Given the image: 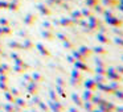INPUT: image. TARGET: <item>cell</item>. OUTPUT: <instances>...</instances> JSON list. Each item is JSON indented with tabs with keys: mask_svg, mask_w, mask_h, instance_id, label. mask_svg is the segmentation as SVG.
Here are the masks:
<instances>
[{
	"mask_svg": "<svg viewBox=\"0 0 123 112\" xmlns=\"http://www.w3.org/2000/svg\"><path fill=\"white\" fill-rule=\"evenodd\" d=\"M83 80H85V77H83L82 71H80L78 69H73L72 70V78H70V84L73 87H77L80 88L81 86L83 84Z\"/></svg>",
	"mask_w": 123,
	"mask_h": 112,
	"instance_id": "1",
	"label": "cell"
},
{
	"mask_svg": "<svg viewBox=\"0 0 123 112\" xmlns=\"http://www.w3.org/2000/svg\"><path fill=\"white\" fill-rule=\"evenodd\" d=\"M115 104L111 101H107L106 99H102L98 104H97V108H99L102 112H115Z\"/></svg>",
	"mask_w": 123,
	"mask_h": 112,
	"instance_id": "2",
	"label": "cell"
},
{
	"mask_svg": "<svg viewBox=\"0 0 123 112\" xmlns=\"http://www.w3.org/2000/svg\"><path fill=\"white\" fill-rule=\"evenodd\" d=\"M107 79L109 80H118V82H120V79H122L123 75H120L119 73L115 70L114 66H107V74H106Z\"/></svg>",
	"mask_w": 123,
	"mask_h": 112,
	"instance_id": "3",
	"label": "cell"
},
{
	"mask_svg": "<svg viewBox=\"0 0 123 112\" xmlns=\"http://www.w3.org/2000/svg\"><path fill=\"white\" fill-rule=\"evenodd\" d=\"M48 106H49V108H50L52 112H65L66 111V107H65L61 101H52L50 99H49Z\"/></svg>",
	"mask_w": 123,
	"mask_h": 112,
	"instance_id": "4",
	"label": "cell"
},
{
	"mask_svg": "<svg viewBox=\"0 0 123 112\" xmlns=\"http://www.w3.org/2000/svg\"><path fill=\"white\" fill-rule=\"evenodd\" d=\"M25 91H27L29 95H37L40 92V84L36 82H28V84L25 86Z\"/></svg>",
	"mask_w": 123,
	"mask_h": 112,
	"instance_id": "5",
	"label": "cell"
},
{
	"mask_svg": "<svg viewBox=\"0 0 123 112\" xmlns=\"http://www.w3.org/2000/svg\"><path fill=\"white\" fill-rule=\"evenodd\" d=\"M73 65H74V67H75V69H78L80 71H82V73H89V74H94V70L91 69L90 66H87V63H86V62H80V61H75Z\"/></svg>",
	"mask_w": 123,
	"mask_h": 112,
	"instance_id": "6",
	"label": "cell"
},
{
	"mask_svg": "<svg viewBox=\"0 0 123 112\" xmlns=\"http://www.w3.org/2000/svg\"><path fill=\"white\" fill-rule=\"evenodd\" d=\"M36 49H37V50H38V53H40L43 57H45V58H50V57H52L50 50H49V49L46 48L45 45H44V44H41V42L36 44Z\"/></svg>",
	"mask_w": 123,
	"mask_h": 112,
	"instance_id": "7",
	"label": "cell"
},
{
	"mask_svg": "<svg viewBox=\"0 0 123 112\" xmlns=\"http://www.w3.org/2000/svg\"><path fill=\"white\" fill-rule=\"evenodd\" d=\"M35 48V42L32 41V38L28 37V38H24V42H21V50H32Z\"/></svg>",
	"mask_w": 123,
	"mask_h": 112,
	"instance_id": "8",
	"label": "cell"
},
{
	"mask_svg": "<svg viewBox=\"0 0 123 112\" xmlns=\"http://www.w3.org/2000/svg\"><path fill=\"white\" fill-rule=\"evenodd\" d=\"M82 86L86 88V90H90V91H93V92H97V83L94 82V79H85Z\"/></svg>",
	"mask_w": 123,
	"mask_h": 112,
	"instance_id": "9",
	"label": "cell"
},
{
	"mask_svg": "<svg viewBox=\"0 0 123 112\" xmlns=\"http://www.w3.org/2000/svg\"><path fill=\"white\" fill-rule=\"evenodd\" d=\"M97 40H98L101 44H103V45H111L112 44V41L109 38V36L105 34V33H99L98 32V34H97Z\"/></svg>",
	"mask_w": 123,
	"mask_h": 112,
	"instance_id": "10",
	"label": "cell"
},
{
	"mask_svg": "<svg viewBox=\"0 0 123 112\" xmlns=\"http://www.w3.org/2000/svg\"><path fill=\"white\" fill-rule=\"evenodd\" d=\"M70 98H72L74 106H77L78 108H82V107H83V100H82V98H81V95H78L77 92H73Z\"/></svg>",
	"mask_w": 123,
	"mask_h": 112,
	"instance_id": "11",
	"label": "cell"
},
{
	"mask_svg": "<svg viewBox=\"0 0 123 112\" xmlns=\"http://www.w3.org/2000/svg\"><path fill=\"white\" fill-rule=\"evenodd\" d=\"M72 56L74 57L75 61H80V62H87V58H86L85 56H83L82 53H81L78 49H73L72 50Z\"/></svg>",
	"mask_w": 123,
	"mask_h": 112,
	"instance_id": "12",
	"label": "cell"
},
{
	"mask_svg": "<svg viewBox=\"0 0 123 112\" xmlns=\"http://www.w3.org/2000/svg\"><path fill=\"white\" fill-rule=\"evenodd\" d=\"M32 79H33V82H36V83H43V82H45V77H44L41 73H38V71H33L32 74Z\"/></svg>",
	"mask_w": 123,
	"mask_h": 112,
	"instance_id": "13",
	"label": "cell"
},
{
	"mask_svg": "<svg viewBox=\"0 0 123 112\" xmlns=\"http://www.w3.org/2000/svg\"><path fill=\"white\" fill-rule=\"evenodd\" d=\"M11 71H12V66H11V65L1 61V63H0V74H9Z\"/></svg>",
	"mask_w": 123,
	"mask_h": 112,
	"instance_id": "14",
	"label": "cell"
},
{
	"mask_svg": "<svg viewBox=\"0 0 123 112\" xmlns=\"http://www.w3.org/2000/svg\"><path fill=\"white\" fill-rule=\"evenodd\" d=\"M78 50H80L86 58H90V57L93 56V50H91V48H89V46H86V45H81Z\"/></svg>",
	"mask_w": 123,
	"mask_h": 112,
	"instance_id": "15",
	"label": "cell"
},
{
	"mask_svg": "<svg viewBox=\"0 0 123 112\" xmlns=\"http://www.w3.org/2000/svg\"><path fill=\"white\" fill-rule=\"evenodd\" d=\"M13 104H16V106H19L20 108L25 109V108H29V106H28V101L25 100L23 96H19V98H16V101H15Z\"/></svg>",
	"mask_w": 123,
	"mask_h": 112,
	"instance_id": "16",
	"label": "cell"
},
{
	"mask_svg": "<svg viewBox=\"0 0 123 112\" xmlns=\"http://www.w3.org/2000/svg\"><path fill=\"white\" fill-rule=\"evenodd\" d=\"M91 50H93V53L98 54V56H106V54H109V50L106 48H103V46H95V48H91Z\"/></svg>",
	"mask_w": 123,
	"mask_h": 112,
	"instance_id": "17",
	"label": "cell"
},
{
	"mask_svg": "<svg viewBox=\"0 0 123 112\" xmlns=\"http://www.w3.org/2000/svg\"><path fill=\"white\" fill-rule=\"evenodd\" d=\"M41 36H43L46 41H54V38H56L53 30H43V32H41Z\"/></svg>",
	"mask_w": 123,
	"mask_h": 112,
	"instance_id": "18",
	"label": "cell"
},
{
	"mask_svg": "<svg viewBox=\"0 0 123 112\" xmlns=\"http://www.w3.org/2000/svg\"><path fill=\"white\" fill-rule=\"evenodd\" d=\"M82 108L85 109L86 112H93L94 109L97 108V106L91 100H87V101H83V107H82Z\"/></svg>",
	"mask_w": 123,
	"mask_h": 112,
	"instance_id": "19",
	"label": "cell"
},
{
	"mask_svg": "<svg viewBox=\"0 0 123 112\" xmlns=\"http://www.w3.org/2000/svg\"><path fill=\"white\" fill-rule=\"evenodd\" d=\"M94 82H95L97 84H103V83H107V82H109V79H107L106 75L95 74V77H94Z\"/></svg>",
	"mask_w": 123,
	"mask_h": 112,
	"instance_id": "20",
	"label": "cell"
},
{
	"mask_svg": "<svg viewBox=\"0 0 123 112\" xmlns=\"http://www.w3.org/2000/svg\"><path fill=\"white\" fill-rule=\"evenodd\" d=\"M109 86L114 90V92L115 91H118V90H123V86H122V83L120 82H118V80H109Z\"/></svg>",
	"mask_w": 123,
	"mask_h": 112,
	"instance_id": "21",
	"label": "cell"
},
{
	"mask_svg": "<svg viewBox=\"0 0 123 112\" xmlns=\"http://www.w3.org/2000/svg\"><path fill=\"white\" fill-rule=\"evenodd\" d=\"M48 94H49V99H50L52 101H61V98H60L58 94L56 92V90H53V88H49Z\"/></svg>",
	"mask_w": 123,
	"mask_h": 112,
	"instance_id": "22",
	"label": "cell"
},
{
	"mask_svg": "<svg viewBox=\"0 0 123 112\" xmlns=\"http://www.w3.org/2000/svg\"><path fill=\"white\" fill-rule=\"evenodd\" d=\"M93 95H94L93 91L86 90V88H85V91H83V92L81 94V98H82V100H83V101H87V100H91V99H93Z\"/></svg>",
	"mask_w": 123,
	"mask_h": 112,
	"instance_id": "23",
	"label": "cell"
},
{
	"mask_svg": "<svg viewBox=\"0 0 123 112\" xmlns=\"http://www.w3.org/2000/svg\"><path fill=\"white\" fill-rule=\"evenodd\" d=\"M12 71H15L16 74H24L25 71H28V69L25 66H20V65H13L12 66Z\"/></svg>",
	"mask_w": 123,
	"mask_h": 112,
	"instance_id": "24",
	"label": "cell"
},
{
	"mask_svg": "<svg viewBox=\"0 0 123 112\" xmlns=\"http://www.w3.org/2000/svg\"><path fill=\"white\" fill-rule=\"evenodd\" d=\"M56 92L58 94V96L60 98H64V99H66V88L65 87H61V86H58V84H56Z\"/></svg>",
	"mask_w": 123,
	"mask_h": 112,
	"instance_id": "25",
	"label": "cell"
},
{
	"mask_svg": "<svg viewBox=\"0 0 123 112\" xmlns=\"http://www.w3.org/2000/svg\"><path fill=\"white\" fill-rule=\"evenodd\" d=\"M8 48H11L12 50H21V42H19V41H9Z\"/></svg>",
	"mask_w": 123,
	"mask_h": 112,
	"instance_id": "26",
	"label": "cell"
},
{
	"mask_svg": "<svg viewBox=\"0 0 123 112\" xmlns=\"http://www.w3.org/2000/svg\"><path fill=\"white\" fill-rule=\"evenodd\" d=\"M37 108L40 109V111H43V112H49V111H50L48 103H45V101H43V100H41L40 103L37 104Z\"/></svg>",
	"mask_w": 123,
	"mask_h": 112,
	"instance_id": "27",
	"label": "cell"
},
{
	"mask_svg": "<svg viewBox=\"0 0 123 112\" xmlns=\"http://www.w3.org/2000/svg\"><path fill=\"white\" fill-rule=\"evenodd\" d=\"M107 22L111 25H114V27H122L123 25V21L122 20H118V19H111V17H109L107 19Z\"/></svg>",
	"mask_w": 123,
	"mask_h": 112,
	"instance_id": "28",
	"label": "cell"
},
{
	"mask_svg": "<svg viewBox=\"0 0 123 112\" xmlns=\"http://www.w3.org/2000/svg\"><path fill=\"white\" fill-rule=\"evenodd\" d=\"M4 98H6V100L8 101V103H12V104H13L15 101H16V98H15V96L12 95L9 91H6V92H4Z\"/></svg>",
	"mask_w": 123,
	"mask_h": 112,
	"instance_id": "29",
	"label": "cell"
},
{
	"mask_svg": "<svg viewBox=\"0 0 123 112\" xmlns=\"http://www.w3.org/2000/svg\"><path fill=\"white\" fill-rule=\"evenodd\" d=\"M62 45H64V48L66 49V50H73V49H75V44L73 42V41H70V40L62 42Z\"/></svg>",
	"mask_w": 123,
	"mask_h": 112,
	"instance_id": "30",
	"label": "cell"
},
{
	"mask_svg": "<svg viewBox=\"0 0 123 112\" xmlns=\"http://www.w3.org/2000/svg\"><path fill=\"white\" fill-rule=\"evenodd\" d=\"M1 108L4 109V112H16L15 111V107H13V104L12 103H6V104H3V107Z\"/></svg>",
	"mask_w": 123,
	"mask_h": 112,
	"instance_id": "31",
	"label": "cell"
},
{
	"mask_svg": "<svg viewBox=\"0 0 123 112\" xmlns=\"http://www.w3.org/2000/svg\"><path fill=\"white\" fill-rule=\"evenodd\" d=\"M9 92H11L12 95L15 96V98H19V96H21V91H20L19 88H16V87H9Z\"/></svg>",
	"mask_w": 123,
	"mask_h": 112,
	"instance_id": "32",
	"label": "cell"
},
{
	"mask_svg": "<svg viewBox=\"0 0 123 112\" xmlns=\"http://www.w3.org/2000/svg\"><path fill=\"white\" fill-rule=\"evenodd\" d=\"M35 21H36V17H35V16H32V15H28V17L24 20V22H25L27 25H29V27L35 24Z\"/></svg>",
	"mask_w": 123,
	"mask_h": 112,
	"instance_id": "33",
	"label": "cell"
},
{
	"mask_svg": "<svg viewBox=\"0 0 123 112\" xmlns=\"http://www.w3.org/2000/svg\"><path fill=\"white\" fill-rule=\"evenodd\" d=\"M94 74H101V75H106L107 74V67H95Z\"/></svg>",
	"mask_w": 123,
	"mask_h": 112,
	"instance_id": "34",
	"label": "cell"
},
{
	"mask_svg": "<svg viewBox=\"0 0 123 112\" xmlns=\"http://www.w3.org/2000/svg\"><path fill=\"white\" fill-rule=\"evenodd\" d=\"M94 63H95V67H107V63L103 61V59H99L97 58L95 61H94Z\"/></svg>",
	"mask_w": 123,
	"mask_h": 112,
	"instance_id": "35",
	"label": "cell"
},
{
	"mask_svg": "<svg viewBox=\"0 0 123 112\" xmlns=\"http://www.w3.org/2000/svg\"><path fill=\"white\" fill-rule=\"evenodd\" d=\"M56 84H58V86H61V87L66 88V82H65V79H64V78H61V77L56 78Z\"/></svg>",
	"mask_w": 123,
	"mask_h": 112,
	"instance_id": "36",
	"label": "cell"
},
{
	"mask_svg": "<svg viewBox=\"0 0 123 112\" xmlns=\"http://www.w3.org/2000/svg\"><path fill=\"white\" fill-rule=\"evenodd\" d=\"M112 95L115 96V98L118 99V100H120V101H123V90H118V91H115Z\"/></svg>",
	"mask_w": 123,
	"mask_h": 112,
	"instance_id": "37",
	"label": "cell"
},
{
	"mask_svg": "<svg viewBox=\"0 0 123 112\" xmlns=\"http://www.w3.org/2000/svg\"><path fill=\"white\" fill-rule=\"evenodd\" d=\"M61 25H62V27H73L74 22L70 21V20H68V19H62L61 20Z\"/></svg>",
	"mask_w": 123,
	"mask_h": 112,
	"instance_id": "38",
	"label": "cell"
},
{
	"mask_svg": "<svg viewBox=\"0 0 123 112\" xmlns=\"http://www.w3.org/2000/svg\"><path fill=\"white\" fill-rule=\"evenodd\" d=\"M57 38L58 40H61L62 42H65V41H68V40H70L69 37H68L66 34H64V33H57Z\"/></svg>",
	"mask_w": 123,
	"mask_h": 112,
	"instance_id": "39",
	"label": "cell"
},
{
	"mask_svg": "<svg viewBox=\"0 0 123 112\" xmlns=\"http://www.w3.org/2000/svg\"><path fill=\"white\" fill-rule=\"evenodd\" d=\"M0 90L3 91V92H6V91H9V86H8V83L0 82Z\"/></svg>",
	"mask_w": 123,
	"mask_h": 112,
	"instance_id": "40",
	"label": "cell"
},
{
	"mask_svg": "<svg viewBox=\"0 0 123 112\" xmlns=\"http://www.w3.org/2000/svg\"><path fill=\"white\" fill-rule=\"evenodd\" d=\"M0 82L9 83V77H8V74H0Z\"/></svg>",
	"mask_w": 123,
	"mask_h": 112,
	"instance_id": "41",
	"label": "cell"
},
{
	"mask_svg": "<svg viewBox=\"0 0 123 112\" xmlns=\"http://www.w3.org/2000/svg\"><path fill=\"white\" fill-rule=\"evenodd\" d=\"M23 77H24V80H25V82H33L32 75H31L29 73H27V71H25L24 74H23Z\"/></svg>",
	"mask_w": 123,
	"mask_h": 112,
	"instance_id": "42",
	"label": "cell"
},
{
	"mask_svg": "<svg viewBox=\"0 0 123 112\" xmlns=\"http://www.w3.org/2000/svg\"><path fill=\"white\" fill-rule=\"evenodd\" d=\"M1 29H3L4 36H11V34H12V29H11V28H8V27H3Z\"/></svg>",
	"mask_w": 123,
	"mask_h": 112,
	"instance_id": "43",
	"label": "cell"
},
{
	"mask_svg": "<svg viewBox=\"0 0 123 112\" xmlns=\"http://www.w3.org/2000/svg\"><path fill=\"white\" fill-rule=\"evenodd\" d=\"M8 58H11V59H13V61H15V59L20 58V54H19V53H16V51H12V53L8 56Z\"/></svg>",
	"mask_w": 123,
	"mask_h": 112,
	"instance_id": "44",
	"label": "cell"
},
{
	"mask_svg": "<svg viewBox=\"0 0 123 112\" xmlns=\"http://www.w3.org/2000/svg\"><path fill=\"white\" fill-rule=\"evenodd\" d=\"M112 32H114V34L117 36V37H119V38H123V30H120V29H114Z\"/></svg>",
	"mask_w": 123,
	"mask_h": 112,
	"instance_id": "45",
	"label": "cell"
},
{
	"mask_svg": "<svg viewBox=\"0 0 123 112\" xmlns=\"http://www.w3.org/2000/svg\"><path fill=\"white\" fill-rule=\"evenodd\" d=\"M68 111H69V112H81V109L78 108L77 106H72V107L68 108Z\"/></svg>",
	"mask_w": 123,
	"mask_h": 112,
	"instance_id": "46",
	"label": "cell"
},
{
	"mask_svg": "<svg viewBox=\"0 0 123 112\" xmlns=\"http://www.w3.org/2000/svg\"><path fill=\"white\" fill-rule=\"evenodd\" d=\"M114 67H115V70H117L120 75H123V65H118V66H114Z\"/></svg>",
	"mask_w": 123,
	"mask_h": 112,
	"instance_id": "47",
	"label": "cell"
},
{
	"mask_svg": "<svg viewBox=\"0 0 123 112\" xmlns=\"http://www.w3.org/2000/svg\"><path fill=\"white\" fill-rule=\"evenodd\" d=\"M19 36H20V37H24V38H28V37H31V36H29V33L24 32V30H21V32H19Z\"/></svg>",
	"mask_w": 123,
	"mask_h": 112,
	"instance_id": "48",
	"label": "cell"
},
{
	"mask_svg": "<svg viewBox=\"0 0 123 112\" xmlns=\"http://www.w3.org/2000/svg\"><path fill=\"white\" fill-rule=\"evenodd\" d=\"M44 28H45L46 30H53V27H52L50 24H48V22H44Z\"/></svg>",
	"mask_w": 123,
	"mask_h": 112,
	"instance_id": "49",
	"label": "cell"
},
{
	"mask_svg": "<svg viewBox=\"0 0 123 112\" xmlns=\"http://www.w3.org/2000/svg\"><path fill=\"white\" fill-rule=\"evenodd\" d=\"M66 59H68V61H69V62H70V63H74V62H75L74 57H73L72 54H70V56H66Z\"/></svg>",
	"mask_w": 123,
	"mask_h": 112,
	"instance_id": "50",
	"label": "cell"
},
{
	"mask_svg": "<svg viewBox=\"0 0 123 112\" xmlns=\"http://www.w3.org/2000/svg\"><path fill=\"white\" fill-rule=\"evenodd\" d=\"M0 24H1V25H3V27H8V24H9V22L8 21H7V20H0Z\"/></svg>",
	"mask_w": 123,
	"mask_h": 112,
	"instance_id": "51",
	"label": "cell"
},
{
	"mask_svg": "<svg viewBox=\"0 0 123 112\" xmlns=\"http://www.w3.org/2000/svg\"><path fill=\"white\" fill-rule=\"evenodd\" d=\"M115 112H123V106H117L115 107Z\"/></svg>",
	"mask_w": 123,
	"mask_h": 112,
	"instance_id": "52",
	"label": "cell"
},
{
	"mask_svg": "<svg viewBox=\"0 0 123 112\" xmlns=\"http://www.w3.org/2000/svg\"><path fill=\"white\" fill-rule=\"evenodd\" d=\"M40 9H41V11H43V12H44V13H45V15H49V13H50V12H49V11H48V9H46V8H44V7H40Z\"/></svg>",
	"mask_w": 123,
	"mask_h": 112,
	"instance_id": "53",
	"label": "cell"
},
{
	"mask_svg": "<svg viewBox=\"0 0 123 112\" xmlns=\"http://www.w3.org/2000/svg\"><path fill=\"white\" fill-rule=\"evenodd\" d=\"M3 37H4V33H3V29H1V28H0V38H1V40H3Z\"/></svg>",
	"mask_w": 123,
	"mask_h": 112,
	"instance_id": "54",
	"label": "cell"
},
{
	"mask_svg": "<svg viewBox=\"0 0 123 112\" xmlns=\"http://www.w3.org/2000/svg\"><path fill=\"white\" fill-rule=\"evenodd\" d=\"M0 48H4V44H3V41H1V38H0Z\"/></svg>",
	"mask_w": 123,
	"mask_h": 112,
	"instance_id": "55",
	"label": "cell"
},
{
	"mask_svg": "<svg viewBox=\"0 0 123 112\" xmlns=\"http://www.w3.org/2000/svg\"><path fill=\"white\" fill-rule=\"evenodd\" d=\"M93 112H102V111H101V109H99V108H95V109H94Z\"/></svg>",
	"mask_w": 123,
	"mask_h": 112,
	"instance_id": "56",
	"label": "cell"
},
{
	"mask_svg": "<svg viewBox=\"0 0 123 112\" xmlns=\"http://www.w3.org/2000/svg\"><path fill=\"white\" fill-rule=\"evenodd\" d=\"M21 112H32V111H28V109H27V108H25V109H23V111H21Z\"/></svg>",
	"mask_w": 123,
	"mask_h": 112,
	"instance_id": "57",
	"label": "cell"
},
{
	"mask_svg": "<svg viewBox=\"0 0 123 112\" xmlns=\"http://www.w3.org/2000/svg\"><path fill=\"white\" fill-rule=\"evenodd\" d=\"M120 46L123 48V38H122V42H120Z\"/></svg>",
	"mask_w": 123,
	"mask_h": 112,
	"instance_id": "58",
	"label": "cell"
},
{
	"mask_svg": "<svg viewBox=\"0 0 123 112\" xmlns=\"http://www.w3.org/2000/svg\"><path fill=\"white\" fill-rule=\"evenodd\" d=\"M0 112H4V109H3V108H0Z\"/></svg>",
	"mask_w": 123,
	"mask_h": 112,
	"instance_id": "59",
	"label": "cell"
},
{
	"mask_svg": "<svg viewBox=\"0 0 123 112\" xmlns=\"http://www.w3.org/2000/svg\"><path fill=\"white\" fill-rule=\"evenodd\" d=\"M1 107H3V104H1V103H0V108H1Z\"/></svg>",
	"mask_w": 123,
	"mask_h": 112,
	"instance_id": "60",
	"label": "cell"
},
{
	"mask_svg": "<svg viewBox=\"0 0 123 112\" xmlns=\"http://www.w3.org/2000/svg\"><path fill=\"white\" fill-rule=\"evenodd\" d=\"M120 82H123V77H122V79H120Z\"/></svg>",
	"mask_w": 123,
	"mask_h": 112,
	"instance_id": "61",
	"label": "cell"
},
{
	"mask_svg": "<svg viewBox=\"0 0 123 112\" xmlns=\"http://www.w3.org/2000/svg\"><path fill=\"white\" fill-rule=\"evenodd\" d=\"M122 61H123V56H122Z\"/></svg>",
	"mask_w": 123,
	"mask_h": 112,
	"instance_id": "62",
	"label": "cell"
},
{
	"mask_svg": "<svg viewBox=\"0 0 123 112\" xmlns=\"http://www.w3.org/2000/svg\"><path fill=\"white\" fill-rule=\"evenodd\" d=\"M0 63H1V59H0Z\"/></svg>",
	"mask_w": 123,
	"mask_h": 112,
	"instance_id": "63",
	"label": "cell"
},
{
	"mask_svg": "<svg viewBox=\"0 0 123 112\" xmlns=\"http://www.w3.org/2000/svg\"><path fill=\"white\" fill-rule=\"evenodd\" d=\"M65 112H66V111H65ZM68 112H69V111H68Z\"/></svg>",
	"mask_w": 123,
	"mask_h": 112,
	"instance_id": "64",
	"label": "cell"
}]
</instances>
